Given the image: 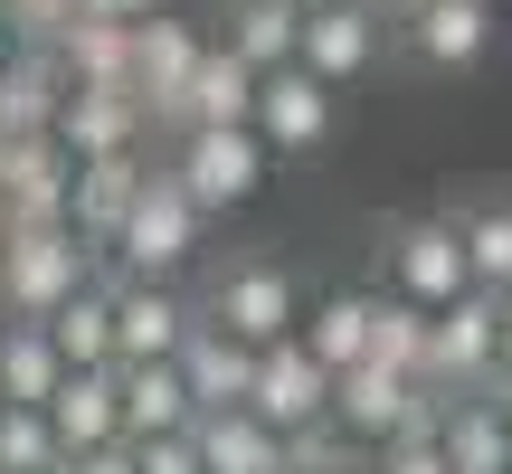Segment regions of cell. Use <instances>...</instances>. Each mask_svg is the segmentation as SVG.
<instances>
[{"label": "cell", "mask_w": 512, "mask_h": 474, "mask_svg": "<svg viewBox=\"0 0 512 474\" xmlns=\"http://www.w3.org/2000/svg\"><path fill=\"white\" fill-rule=\"evenodd\" d=\"M190 304H200L209 332H228V342H247V351H275V342L304 332V285H294V266H285V256H266V247L219 256V266L200 275Z\"/></svg>", "instance_id": "6da1fadb"}, {"label": "cell", "mask_w": 512, "mask_h": 474, "mask_svg": "<svg viewBox=\"0 0 512 474\" xmlns=\"http://www.w3.org/2000/svg\"><path fill=\"white\" fill-rule=\"evenodd\" d=\"M200 247H209V219L190 209V190L171 181L162 162L143 171V190H133V219H124V237H114V275L124 285H181L190 266H200Z\"/></svg>", "instance_id": "7a4b0ae2"}, {"label": "cell", "mask_w": 512, "mask_h": 474, "mask_svg": "<svg viewBox=\"0 0 512 474\" xmlns=\"http://www.w3.org/2000/svg\"><path fill=\"white\" fill-rule=\"evenodd\" d=\"M380 294H389V304H418V313H446L456 294H475V285H465V247H456V228H446V209L389 219V237H380Z\"/></svg>", "instance_id": "3957f363"}, {"label": "cell", "mask_w": 512, "mask_h": 474, "mask_svg": "<svg viewBox=\"0 0 512 474\" xmlns=\"http://www.w3.org/2000/svg\"><path fill=\"white\" fill-rule=\"evenodd\" d=\"M86 275H95V256L76 247V228H10V247H0V323H48Z\"/></svg>", "instance_id": "277c9868"}, {"label": "cell", "mask_w": 512, "mask_h": 474, "mask_svg": "<svg viewBox=\"0 0 512 474\" xmlns=\"http://www.w3.org/2000/svg\"><path fill=\"white\" fill-rule=\"evenodd\" d=\"M162 171L190 190V209L200 219H228V209H247L256 190H266V143L256 133H171V152H162Z\"/></svg>", "instance_id": "5b68a950"}, {"label": "cell", "mask_w": 512, "mask_h": 474, "mask_svg": "<svg viewBox=\"0 0 512 474\" xmlns=\"http://www.w3.org/2000/svg\"><path fill=\"white\" fill-rule=\"evenodd\" d=\"M437 408V389H418V380H399V370H342L332 380V437L342 446H361V456H380V446H399L408 427Z\"/></svg>", "instance_id": "8992f818"}, {"label": "cell", "mask_w": 512, "mask_h": 474, "mask_svg": "<svg viewBox=\"0 0 512 474\" xmlns=\"http://www.w3.org/2000/svg\"><path fill=\"white\" fill-rule=\"evenodd\" d=\"M494 0H437V10H408V19H389V48L408 57L418 76H465V67H484L494 57Z\"/></svg>", "instance_id": "52a82bcc"}, {"label": "cell", "mask_w": 512, "mask_h": 474, "mask_svg": "<svg viewBox=\"0 0 512 474\" xmlns=\"http://www.w3.org/2000/svg\"><path fill=\"white\" fill-rule=\"evenodd\" d=\"M247 133L266 143V162H285V152H323L332 133H342V95H332L323 76H304V67H275V76H256Z\"/></svg>", "instance_id": "ba28073f"}, {"label": "cell", "mask_w": 512, "mask_h": 474, "mask_svg": "<svg viewBox=\"0 0 512 474\" xmlns=\"http://www.w3.org/2000/svg\"><path fill=\"white\" fill-rule=\"evenodd\" d=\"M380 57H389V19L370 10V0H313V10H304V48H294V67L323 76L332 95L361 86Z\"/></svg>", "instance_id": "9c48e42d"}, {"label": "cell", "mask_w": 512, "mask_h": 474, "mask_svg": "<svg viewBox=\"0 0 512 474\" xmlns=\"http://www.w3.org/2000/svg\"><path fill=\"white\" fill-rule=\"evenodd\" d=\"M247 408H256V418H266L285 446H304V437H323V427H332V370L313 361L304 342H275V351H256Z\"/></svg>", "instance_id": "30bf717a"}, {"label": "cell", "mask_w": 512, "mask_h": 474, "mask_svg": "<svg viewBox=\"0 0 512 474\" xmlns=\"http://www.w3.org/2000/svg\"><path fill=\"white\" fill-rule=\"evenodd\" d=\"M494 370H503V342H494V294H456V304L427 323V389H437V399H475Z\"/></svg>", "instance_id": "8fae6325"}, {"label": "cell", "mask_w": 512, "mask_h": 474, "mask_svg": "<svg viewBox=\"0 0 512 474\" xmlns=\"http://www.w3.org/2000/svg\"><path fill=\"white\" fill-rule=\"evenodd\" d=\"M190 332H200V304H190L181 285H124V275H114V370L181 361Z\"/></svg>", "instance_id": "7c38bea8"}, {"label": "cell", "mask_w": 512, "mask_h": 474, "mask_svg": "<svg viewBox=\"0 0 512 474\" xmlns=\"http://www.w3.org/2000/svg\"><path fill=\"white\" fill-rule=\"evenodd\" d=\"M200 57H209V38L190 29V19H171V10L143 19V29L124 38V95H133L143 114H162V124H171V105H181V86H190V67H200Z\"/></svg>", "instance_id": "4fadbf2b"}, {"label": "cell", "mask_w": 512, "mask_h": 474, "mask_svg": "<svg viewBox=\"0 0 512 474\" xmlns=\"http://www.w3.org/2000/svg\"><path fill=\"white\" fill-rule=\"evenodd\" d=\"M143 124L152 114L133 105L124 86H67V105H57V152H67L76 171L86 162H124V152H143Z\"/></svg>", "instance_id": "5bb4252c"}, {"label": "cell", "mask_w": 512, "mask_h": 474, "mask_svg": "<svg viewBox=\"0 0 512 474\" xmlns=\"http://www.w3.org/2000/svg\"><path fill=\"white\" fill-rule=\"evenodd\" d=\"M67 181H76V162L57 152V133L0 143V209H10V228H67Z\"/></svg>", "instance_id": "9a60e30c"}, {"label": "cell", "mask_w": 512, "mask_h": 474, "mask_svg": "<svg viewBox=\"0 0 512 474\" xmlns=\"http://www.w3.org/2000/svg\"><path fill=\"white\" fill-rule=\"evenodd\" d=\"M143 152H124V162H86L67 181V228H76V247L86 256H105L114 237H124V219H133V190H143Z\"/></svg>", "instance_id": "2e32d148"}, {"label": "cell", "mask_w": 512, "mask_h": 474, "mask_svg": "<svg viewBox=\"0 0 512 474\" xmlns=\"http://www.w3.org/2000/svg\"><path fill=\"white\" fill-rule=\"evenodd\" d=\"M48 437H57V456H105V446H124V399H114V370H67V380H57Z\"/></svg>", "instance_id": "e0dca14e"}, {"label": "cell", "mask_w": 512, "mask_h": 474, "mask_svg": "<svg viewBox=\"0 0 512 474\" xmlns=\"http://www.w3.org/2000/svg\"><path fill=\"white\" fill-rule=\"evenodd\" d=\"M247 114H256V76L209 38V57L190 67L181 105H171V133H247Z\"/></svg>", "instance_id": "ac0fdd59"}, {"label": "cell", "mask_w": 512, "mask_h": 474, "mask_svg": "<svg viewBox=\"0 0 512 474\" xmlns=\"http://www.w3.org/2000/svg\"><path fill=\"white\" fill-rule=\"evenodd\" d=\"M446 228H456V247H465V285L512 294V190H465V200L446 209Z\"/></svg>", "instance_id": "d6986e66"}, {"label": "cell", "mask_w": 512, "mask_h": 474, "mask_svg": "<svg viewBox=\"0 0 512 474\" xmlns=\"http://www.w3.org/2000/svg\"><path fill=\"white\" fill-rule=\"evenodd\" d=\"M114 399H124V446H152V437H190V427H200V408H190V380H181V361L114 370Z\"/></svg>", "instance_id": "ffe728a7"}, {"label": "cell", "mask_w": 512, "mask_h": 474, "mask_svg": "<svg viewBox=\"0 0 512 474\" xmlns=\"http://www.w3.org/2000/svg\"><path fill=\"white\" fill-rule=\"evenodd\" d=\"M370 313H380V294H370V285H323V294L304 304V332H294V342L342 380V370L370 361Z\"/></svg>", "instance_id": "44dd1931"}, {"label": "cell", "mask_w": 512, "mask_h": 474, "mask_svg": "<svg viewBox=\"0 0 512 474\" xmlns=\"http://www.w3.org/2000/svg\"><path fill=\"white\" fill-rule=\"evenodd\" d=\"M38 332H48L57 370H114V275H86Z\"/></svg>", "instance_id": "7402d4cb"}, {"label": "cell", "mask_w": 512, "mask_h": 474, "mask_svg": "<svg viewBox=\"0 0 512 474\" xmlns=\"http://www.w3.org/2000/svg\"><path fill=\"white\" fill-rule=\"evenodd\" d=\"M57 105H67L57 57L48 48H10V67H0V143H38V133H57Z\"/></svg>", "instance_id": "603a6c76"}, {"label": "cell", "mask_w": 512, "mask_h": 474, "mask_svg": "<svg viewBox=\"0 0 512 474\" xmlns=\"http://www.w3.org/2000/svg\"><path fill=\"white\" fill-rule=\"evenodd\" d=\"M219 48L238 57L247 76H275L294 67V48H304V0H228V29Z\"/></svg>", "instance_id": "cb8c5ba5"}, {"label": "cell", "mask_w": 512, "mask_h": 474, "mask_svg": "<svg viewBox=\"0 0 512 474\" xmlns=\"http://www.w3.org/2000/svg\"><path fill=\"white\" fill-rule=\"evenodd\" d=\"M181 380H190V408H200V418H219V408H247V389H256V351L200 323V332L181 342Z\"/></svg>", "instance_id": "d4e9b609"}, {"label": "cell", "mask_w": 512, "mask_h": 474, "mask_svg": "<svg viewBox=\"0 0 512 474\" xmlns=\"http://www.w3.org/2000/svg\"><path fill=\"white\" fill-rule=\"evenodd\" d=\"M190 446H200V474H285V437H275L256 408H219V418H200Z\"/></svg>", "instance_id": "484cf974"}, {"label": "cell", "mask_w": 512, "mask_h": 474, "mask_svg": "<svg viewBox=\"0 0 512 474\" xmlns=\"http://www.w3.org/2000/svg\"><path fill=\"white\" fill-rule=\"evenodd\" d=\"M437 446H446V474H512V437L484 399H446Z\"/></svg>", "instance_id": "4316f807"}, {"label": "cell", "mask_w": 512, "mask_h": 474, "mask_svg": "<svg viewBox=\"0 0 512 474\" xmlns=\"http://www.w3.org/2000/svg\"><path fill=\"white\" fill-rule=\"evenodd\" d=\"M57 351H48V332L38 323H0V408H48L57 399Z\"/></svg>", "instance_id": "83f0119b"}, {"label": "cell", "mask_w": 512, "mask_h": 474, "mask_svg": "<svg viewBox=\"0 0 512 474\" xmlns=\"http://www.w3.org/2000/svg\"><path fill=\"white\" fill-rule=\"evenodd\" d=\"M427 323H437V313L389 304V294H380V313H370V370H399V380L427 389Z\"/></svg>", "instance_id": "f1b7e54d"}, {"label": "cell", "mask_w": 512, "mask_h": 474, "mask_svg": "<svg viewBox=\"0 0 512 474\" xmlns=\"http://www.w3.org/2000/svg\"><path fill=\"white\" fill-rule=\"evenodd\" d=\"M0 474H57L48 408H0Z\"/></svg>", "instance_id": "f546056e"}, {"label": "cell", "mask_w": 512, "mask_h": 474, "mask_svg": "<svg viewBox=\"0 0 512 474\" xmlns=\"http://www.w3.org/2000/svg\"><path fill=\"white\" fill-rule=\"evenodd\" d=\"M133 474H200V446L190 437H152V446H133Z\"/></svg>", "instance_id": "4dcf8cb0"}, {"label": "cell", "mask_w": 512, "mask_h": 474, "mask_svg": "<svg viewBox=\"0 0 512 474\" xmlns=\"http://www.w3.org/2000/svg\"><path fill=\"white\" fill-rule=\"evenodd\" d=\"M76 19H114V29H143V19H162L171 0H67Z\"/></svg>", "instance_id": "1f68e13d"}, {"label": "cell", "mask_w": 512, "mask_h": 474, "mask_svg": "<svg viewBox=\"0 0 512 474\" xmlns=\"http://www.w3.org/2000/svg\"><path fill=\"white\" fill-rule=\"evenodd\" d=\"M57 474H133V446H105V456H57Z\"/></svg>", "instance_id": "d6a6232c"}, {"label": "cell", "mask_w": 512, "mask_h": 474, "mask_svg": "<svg viewBox=\"0 0 512 474\" xmlns=\"http://www.w3.org/2000/svg\"><path fill=\"white\" fill-rule=\"evenodd\" d=\"M313 474H380V456H361V446H332V456L313 465Z\"/></svg>", "instance_id": "836d02e7"}, {"label": "cell", "mask_w": 512, "mask_h": 474, "mask_svg": "<svg viewBox=\"0 0 512 474\" xmlns=\"http://www.w3.org/2000/svg\"><path fill=\"white\" fill-rule=\"evenodd\" d=\"M475 399H484V408H494V418H503V437H512V370H494V380H484V389H475Z\"/></svg>", "instance_id": "e575fe53"}, {"label": "cell", "mask_w": 512, "mask_h": 474, "mask_svg": "<svg viewBox=\"0 0 512 474\" xmlns=\"http://www.w3.org/2000/svg\"><path fill=\"white\" fill-rule=\"evenodd\" d=\"M494 342H503V370H512V294H494Z\"/></svg>", "instance_id": "d590c367"}, {"label": "cell", "mask_w": 512, "mask_h": 474, "mask_svg": "<svg viewBox=\"0 0 512 474\" xmlns=\"http://www.w3.org/2000/svg\"><path fill=\"white\" fill-rule=\"evenodd\" d=\"M380 19H408V10H437V0H370Z\"/></svg>", "instance_id": "8d00e7d4"}, {"label": "cell", "mask_w": 512, "mask_h": 474, "mask_svg": "<svg viewBox=\"0 0 512 474\" xmlns=\"http://www.w3.org/2000/svg\"><path fill=\"white\" fill-rule=\"evenodd\" d=\"M0 247H10V209H0Z\"/></svg>", "instance_id": "74e56055"}, {"label": "cell", "mask_w": 512, "mask_h": 474, "mask_svg": "<svg viewBox=\"0 0 512 474\" xmlns=\"http://www.w3.org/2000/svg\"><path fill=\"white\" fill-rule=\"evenodd\" d=\"M0 67H10V38H0Z\"/></svg>", "instance_id": "f35d334b"}, {"label": "cell", "mask_w": 512, "mask_h": 474, "mask_svg": "<svg viewBox=\"0 0 512 474\" xmlns=\"http://www.w3.org/2000/svg\"><path fill=\"white\" fill-rule=\"evenodd\" d=\"M304 10H313V0H304Z\"/></svg>", "instance_id": "ab89813d"}, {"label": "cell", "mask_w": 512, "mask_h": 474, "mask_svg": "<svg viewBox=\"0 0 512 474\" xmlns=\"http://www.w3.org/2000/svg\"><path fill=\"white\" fill-rule=\"evenodd\" d=\"M285 474H294V465H285Z\"/></svg>", "instance_id": "60d3db41"}]
</instances>
